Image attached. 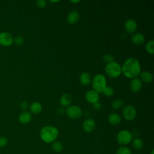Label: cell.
Segmentation results:
<instances>
[{
    "label": "cell",
    "mask_w": 154,
    "mask_h": 154,
    "mask_svg": "<svg viewBox=\"0 0 154 154\" xmlns=\"http://www.w3.org/2000/svg\"><path fill=\"white\" fill-rule=\"evenodd\" d=\"M141 72L140 61L134 57L128 58L122 66V73L128 78H137Z\"/></svg>",
    "instance_id": "cell-1"
},
{
    "label": "cell",
    "mask_w": 154,
    "mask_h": 154,
    "mask_svg": "<svg viewBox=\"0 0 154 154\" xmlns=\"http://www.w3.org/2000/svg\"><path fill=\"white\" fill-rule=\"evenodd\" d=\"M59 135L58 129L51 125L42 127L40 131L39 135L41 140L45 143L50 144L55 141Z\"/></svg>",
    "instance_id": "cell-2"
},
{
    "label": "cell",
    "mask_w": 154,
    "mask_h": 154,
    "mask_svg": "<svg viewBox=\"0 0 154 154\" xmlns=\"http://www.w3.org/2000/svg\"><path fill=\"white\" fill-rule=\"evenodd\" d=\"M93 90L97 93H103L106 85V79L102 74H97L95 75L91 81Z\"/></svg>",
    "instance_id": "cell-3"
},
{
    "label": "cell",
    "mask_w": 154,
    "mask_h": 154,
    "mask_svg": "<svg viewBox=\"0 0 154 154\" xmlns=\"http://www.w3.org/2000/svg\"><path fill=\"white\" fill-rule=\"evenodd\" d=\"M105 71L109 77L111 78H116L122 74V66L117 62L112 61L106 64Z\"/></svg>",
    "instance_id": "cell-4"
},
{
    "label": "cell",
    "mask_w": 154,
    "mask_h": 154,
    "mask_svg": "<svg viewBox=\"0 0 154 154\" xmlns=\"http://www.w3.org/2000/svg\"><path fill=\"white\" fill-rule=\"evenodd\" d=\"M132 139V134L128 130L120 131L117 135V141L121 146H126L130 144Z\"/></svg>",
    "instance_id": "cell-5"
},
{
    "label": "cell",
    "mask_w": 154,
    "mask_h": 154,
    "mask_svg": "<svg viewBox=\"0 0 154 154\" xmlns=\"http://www.w3.org/2000/svg\"><path fill=\"white\" fill-rule=\"evenodd\" d=\"M66 113L70 119L75 120L81 117L82 111L79 106L75 105H70L66 109Z\"/></svg>",
    "instance_id": "cell-6"
},
{
    "label": "cell",
    "mask_w": 154,
    "mask_h": 154,
    "mask_svg": "<svg viewBox=\"0 0 154 154\" xmlns=\"http://www.w3.org/2000/svg\"><path fill=\"white\" fill-rule=\"evenodd\" d=\"M123 116L126 120L132 121L137 116L136 109L131 105L125 106L123 109Z\"/></svg>",
    "instance_id": "cell-7"
},
{
    "label": "cell",
    "mask_w": 154,
    "mask_h": 154,
    "mask_svg": "<svg viewBox=\"0 0 154 154\" xmlns=\"http://www.w3.org/2000/svg\"><path fill=\"white\" fill-rule=\"evenodd\" d=\"M13 43L12 35L6 31L0 32V45L3 46H10Z\"/></svg>",
    "instance_id": "cell-8"
},
{
    "label": "cell",
    "mask_w": 154,
    "mask_h": 154,
    "mask_svg": "<svg viewBox=\"0 0 154 154\" xmlns=\"http://www.w3.org/2000/svg\"><path fill=\"white\" fill-rule=\"evenodd\" d=\"M85 100L91 104H94L99 102V94L93 90H89L85 95Z\"/></svg>",
    "instance_id": "cell-9"
},
{
    "label": "cell",
    "mask_w": 154,
    "mask_h": 154,
    "mask_svg": "<svg viewBox=\"0 0 154 154\" xmlns=\"http://www.w3.org/2000/svg\"><path fill=\"white\" fill-rule=\"evenodd\" d=\"M96 128V122L94 119L88 118L85 119L82 123V128L86 132L90 133L94 130Z\"/></svg>",
    "instance_id": "cell-10"
},
{
    "label": "cell",
    "mask_w": 154,
    "mask_h": 154,
    "mask_svg": "<svg viewBox=\"0 0 154 154\" xmlns=\"http://www.w3.org/2000/svg\"><path fill=\"white\" fill-rule=\"evenodd\" d=\"M142 82L140 79L138 78L132 79L129 84L130 89L134 93H137L140 91L142 88Z\"/></svg>",
    "instance_id": "cell-11"
},
{
    "label": "cell",
    "mask_w": 154,
    "mask_h": 154,
    "mask_svg": "<svg viewBox=\"0 0 154 154\" xmlns=\"http://www.w3.org/2000/svg\"><path fill=\"white\" fill-rule=\"evenodd\" d=\"M125 29L128 33H134L137 28V23L134 19H128L124 25Z\"/></svg>",
    "instance_id": "cell-12"
},
{
    "label": "cell",
    "mask_w": 154,
    "mask_h": 154,
    "mask_svg": "<svg viewBox=\"0 0 154 154\" xmlns=\"http://www.w3.org/2000/svg\"><path fill=\"white\" fill-rule=\"evenodd\" d=\"M32 119L31 114L26 111H23L19 116V121L21 124L26 125L29 123Z\"/></svg>",
    "instance_id": "cell-13"
},
{
    "label": "cell",
    "mask_w": 154,
    "mask_h": 154,
    "mask_svg": "<svg viewBox=\"0 0 154 154\" xmlns=\"http://www.w3.org/2000/svg\"><path fill=\"white\" fill-rule=\"evenodd\" d=\"M79 19V14L76 10L70 11L67 16V21L70 25L76 23Z\"/></svg>",
    "instance_id": "cell-14"
},
{
    "label": "cell",
    "mask_w": 154,
    "mask_h": 154,
    "mask_svg": "<svg viewBox=\"0 0 154 154\" xmlns=\"http://www.w3.org/2000/svg\"><path fill=\"white\" fill-rule=\"evenodd\" d=\"M72 101V96L69 93L63 94L60 99V103L63 107H68Z\"/></svg>",
    "instance_id": "cell-15"
},
{
    "label": "cell",
    "mask_w": 154,
    "mask_h": 154,
    "mask_svg": "<svg viewBox=\"0 0 154 154\" xmlns=\"http://www.w3.org/2000/svg\"><path fill=\"white\" fill-rule=\"evenodd\" d=\"M108 121L111 125H117L121 122L122 118L119 114L112 112L109 114L108 117Z\"/></svg>",
    "instance_id": "cell-16"
},
{
    "label": "cell",
    "mask_w": 154,
    "mask_h": 154,
    "mask_svg": "<svg viewBox=\"0 0 154 154\" xmlns=\"http://www.w3.org/2000/svg\"><path fill=\"white\" fill-rule=\"evenodd\" d=\"M140 80L145 83H150L153 81V76L151 72L145 70L140 73Z\"/></svg>",
    "instance_id": "cell-17"
},
{
    "label": "cell",
    "mask_w": 154,
    "mask_h": 154,
    "mask_svg": "<svg viewBox=\"0 0 154 154\" xmlns=\"http://www.w3.org/2000/svg\"><path fill=\"white\" fill-rule=\"evenodd\" d=\"M132 42L134 44L136 45H141L144 42V37L141 33H135L133 34V35L131 37Z\"/></svg>",
    "instance_id": "cell-18"
},
{
    "label": "cell",
    "mask_w": 154,
    "mask_h": 154,
    "mask_svg": "<svg viewBox=\"0 0 154 154\" xmlns=\"http://www.w3.org/2000/svg\"><path fill=\"white\" fill-rule=\"evenodd\" d=\"M91 78L90 75L87 72H83L79 76V82L83 85H88L91 83Z\"/></svg>",
    "instance_id": "cell-19"
},
{
    "label": "cell",
    "mask_w": 154,
    "mask_h": 154,
    "mask_svg": "<svg viewBox=\"0 0 154 154\" xmlns=\"http://www.w3.org/2000/svg\"><path fill=\"white\" fill-rule=\"evenodd\" d=\"M30 111L34 114H39L42 110V105L38 102H34L29 106Z\"/></svg>",
    "instance_id": "cell-20"
},
{
    "label": "cell",
    "mask_w": 154,
    "mask_h": 154,
    "mask_svg": "<svg viewBox=\"0 0 154 154\" xmlns=\"http://www.w3.org/2000/svg\"><path fill=\"white\" fill-rule=\"evenodd\" d=\"M131 143L133 148L137 150H141L144 146V142L143 140L140 138H133L131 141Z\"/></svg>",
    "instance_id": "cell-21"
},
{
    "label": "cell",
    "mask_w": 154,
    "mask_h": 154,
    "mask_svg": "<svg viewBox=\"0 0 154 154\" xmlns=\"http://www.w3.org/2000/svg\"><path fill=\"white\" fill-rule=\"evenodd\" d=\"M51 148L54 152L60 153L63 149V145L60 141L55 140L51 143Z\"/></svg>",
    "instance_id": "cell-22"
},
{
    "label": "cell",
    "mask_w": 154,
    "mask_h": 154,
    "mask_svg": "<svg viewBox=\"0 0 154 154\" xmlns=\"http://www.w3.org/2000/svg\"><path fill=\"white\" fill-rule=\"evenodd\" d=\"M116 154H132V152L128 147L120 146L117 149Z\"/></svg>",
    "instance_id": "cell-23"
},
{
    "label": "cell",
    "mask_w": 154,
    "mask_h": 154,
    "mask_svg": "<svg viewBox=\"0 0 154 154\" xmlns=\"http://www.w3.org/2000/svg\"><path fill=\"white\" fill-rule=\"evenodd\" d=\"M146 50L150 55H153L154 53V41L151 40L149 41L146 45Z\"/></svg>",
    "instance_id": "cell-24"
},
{
    "label": "cell",
    "mask_w": 154,
    "mask_h": 154,
    "mask_svg": "<svg viewBox=\"0 0 154 154\" xmlns=\"http://www.w3.org/2000/svg\"><path fill=\"white\" fill-rule=\"evenodd\" d=\"M123 105V102L122 100L117 99H114V100H112V102H111V107L114 109H119L120 108L122 107Z\"/></svg>",
    "instance_id": "cell-25"
},
{
    "label": "cell",
    "mask_w": 154,
    "mask_h": 154,
    "mask_svg": "<svg viewBox=\"0 0 154 154\" xmlns=\"http://www.w3.org/2000/svg\"><path fill=\"white\" fill-rule=\"evenodd\" d=\"M114 90L113 88L109 86H106L103 92V94L106 97H111L114 94Z\"/></svg>",
    "instance_id": "cell-26"
},
{
    "label": "cell",
    "mask_w": 154,
    "mask_h": 154,
    "mask_svg": "<svg viewBox=\"0 0 154 154\" xmlns=\"http://www.w3.org/2000/svg\"><path fill=\"white\" fill-rule=\"evenodd\" d=\"M13 43L17 46H20L23 44L24 38L20 35L16 36L14 38H13Z\"/></svg>",
    "instance_id": "cell-27"
},
{
    "label": "cell",
    "mask_w": 154,
    "mask_h": 154,
    "mask_svg": "<svg viewBox=\"0 0 154 154\" xmlns=\"http://www.w3.org/2000/svg\"><path fill=\"white\" fill-rule=\"evenodd\" d=\"M102 60L105 63L108 64L114 61V57L111 54H106L103 56Z\"/></svg>",
    "instance_id": "cell-28"
},
{
    "label": "cell",
    "mask_w": 154,
    "mask_h": 154,
    "mask_svg": "<svg viewBox=\"0 0 154 154\" xmlns=\"http://www.w3.org/2000/svg\"><path fill=\"white\" fill-rule=\"evenodd\" d=\"M8 143V140L5 137H0V147L6 146Z\"/></svg>",
    "instance_id": "cell-29"
},
{
    "label": "cell",
    "mask_w": 154,
    "mask_h": 154,
    "mask_svg": "<svg viewBox=\"0 0 154 154\" xmlns=\"http://www.w3.org/2000/svg\"><path fill=\"white\" fill-rule=\"evenodd\" d=\"M36 4L40 8H44L46 5V1L45 0H38L36 2Z\"/></svg>",
    "instance_id": "cell-30"
},
{
    "label": "cell",
    "mask_w": 154,
    "mask_h": 154,
    "mask_svg": "<svg viewBox=\"0 0 154 154\" xmlns=\"http://www.w3.org/2000/svg\"><path fill=\"white\" fill-rule=\"evenodd\" d=\"M28 107H29V104H28V103L27 102H26V101H23V102H22L20 104V109H22V110H23L24 111H25V110H26V109L28 108Z\"/></svg>",
    "instance_id": "cell-31"
},
{
    "label": "cell",
    "mask_w": 154,
    "mask_h": 154,
    "mask_svg": "<svg viewBox=\"0 0 154 154\" xmlns=\"http://www.w3.org/2000/svg\"><path fill=\"white\" fill-rule=\"evenodd\" d=\"M66 112V110L64 109V108L63 107V106H61V107H59L58 109H57V113L60 115H63L64 114V113Z\"/></svg>",
    "instance_id": "cell-32"
},
{
    "label": "cell",
    "mask_w": 154,
    "mask_h": 154,
    "mask_svg": "<svg viewBox=\"0 0 154 154\" xmlns=\"http://www.w3.org/2000/svg\"><path fill=\"white\" fill-rule=\"evenodd\" d=\"M93 105V108L95 110H99L101 108V105H100V103L99 102H96V103H94Z\"/></svg>",
    "instance_id": "cell-33"
},
{
    "label": "cell",
    "mask_w": 154,
    "mask_h": 154,
    "mask_svg": "<svg viewBox=\"0 0 154 154\" xmlns=\"http://www.w3.org/2000/svg\"><path fill=\"white\" fill-rule=\"evenodd\" d=\"M70 2H72V3H73V4H78V2H80V1H79V0H76V1H73V0H72V1H70Z\"/></svg>",
    "instance_id": "cell-34"
},
{
    "label": "cell",
    "mask_w": 154,
    "mask_h": 154,
    "mask_svg": "<svg viewBox=\"0 0 154 154\" xmlns=\"http://www.w3.org/2000/svg\"><path fill=\"white\" fill-rule=\"evenodd\" d=\"M60 1H58V0H57V1H50L49 2H52V3H55V2H58Z\"/></svg>",
    "instance_id": "cell-35"
},
{
    "label": "cell",
    "mask_w": 154,
    "mask_h": 154,
    "mask_svg": "<svg viewBox=\"0 0 154 154\" xmlns=\"http://www.w3.org/2000/svg\"><path fill=\"white\" fill-rule=\"evenodd\" d=\"M150 154H154V150H153V149L152 150V151H151V152H150Z\"/></svg>",
    "instance_id": "cell-36"
}]
</instances>
